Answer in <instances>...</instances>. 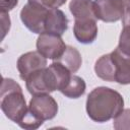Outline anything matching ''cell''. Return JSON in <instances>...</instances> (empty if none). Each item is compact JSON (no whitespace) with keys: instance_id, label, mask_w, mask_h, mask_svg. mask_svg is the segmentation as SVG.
<instances>
[{"instance_id":"44dd1931","label":"cell","mask_w":130,"mask_h":130,"mask_svg":"<svg viewBox=\"0 0 130 130\" xmlns=\"http://www.w3.org/2000/svg\"><path fill=\"white\" fill-rule=\"evenodd\" d=\"M1 20H2V32H3L2 38H4L6 32L10 28V18H9L8 13H2L1 12Z\"/></svg>"},{"instance_id":"30bf717a","label":"cell","mask_w":130,"mask_h":130,"mask_svg":"<svg viewBox=\"0 0 130 130\" xmlns=\"http://www.w3.org/2000/svg\"><path fill=\"white\" fill-rule=\"evenodd\" d=\"M110 54L115 64V81L120 84H130V56L118 47Z\"/></svg>"},{"instance_id":"5b68a950","label":"cell","mask_w":130,"mask_h":130,"mask_svg":"<svg viewBox=\"0 0 130 130\" xmlns=\"http://www.w3.org/2000/svg\"><path fill=\"white\" fill-rule=\"evenodd\" d=\"M28 111L42 121L55 118L58 113V104L49 93L32 95L28 104Z\"/></svg>"},{"instance_id":"277c9868","label":"cell","mask_w":130,"mask_h":130,"mask_svg":"<svg viewBox=\"0 0 130 130\" xmlns=\"http://www.w3.org/2000/svg\"><path fill=\"white\" fill-rule=\"evenodd\" d=\"M49 9L27 2L20 11V19L31 32L41 35L45 32V20Z\"/></svg>"},{"instance_id":"3957f363","label":"cell","mask_w":130,"mask_h":130,"mask_svg":"<svg viewBox=\"0 0 130 130\" xmlns=\"http://www.w3.org/2000/svg\"><path fill=\"white\" fill-rule=\"evenodd\" d=\"M0 108L9 120L17 124L28 111L21 86L11 78L2 80Z\"/></svg>"},{"instance_id":"e0dca14e","label":"cell","mask_w":130,"mask_h":130,"mask_svg":"<svg viewBox=\"0 0 130 130\" xmlns=\"http://www.w3.org/2000/svg\"><path fill=\"white\" fill-rule=\"evenodd\" d=\"M44 123V121L38 119L37 117H35L31 113H29V111H27V113L25 114V116L21 119L20 122H18V125L23 128V129H27V130H34V129H38L40 126H42Z\"/></svg>"},{"instance_id":"6da1fadb","label":"cell","mask_w":130,"mask_h":130,"mask_svg":"<svg viewBox=\"0 0 130 130\" xmlns=\"http://www.w3.org/2000/svg\"><path fill=\"white\" fill-rule=\"evenodd\" d=\"M85 108L88 117L92 121L104 123L114 119L123 110L124 100L117 90L99 86L88 93Z\"/></svg>"},{"instance_id":"ac0fdd59","label":"cell","mask_w":130,"mask_h":130,"mask_svg":"<svg viewBox=\"0 0 130 130\" xmlns=\"http://www.w3.org/2000/svg\"><path fill=\"white\" fill-rule=\"evenodd\" d=\"M118 48L125 54L130 56V25L123 26L120 34Z\"/></svg>"},{"instance_id":"52a82bcc","label":"cell","mask_w":130,"mask_h":130,"mask_svg":"<svg viewBox=\"0 0 130 130\" xmlns=\"http://www.w3.org/2000/svg\"><path fill=\"white\" fill-rule=\"evenodd\" d=\"M123 0H93V11L96 19L104 22H116L123 16Z\"/></svg>"},{"instance_id":"603a6c76","label":"cell","mask_w":130,"mask_h":130,"mask_svg":"<svg viewBox=\"0 0 130 130\" xmlns=\"http://www.w3.org/2000/svg\"><path fill=\"white\" fill-rule=\"evenodd\" d=\"M125 5H130V0H123Z\"/></svg>"},{"instance_id":"2e32d148","label":"cell","mask_w":130,"mask_h":130,"mask_svg":"<svg viewBox=\"0 0 130 130\" xmlns=\"http://www.w3.org/2000/svg\"><path fill=\"white\" fill-rule=\"evenodd\" d=\"M113 126L116 130H130V109H123L114 118Z\"/></svg>"},{"instance_id":"8fae6325","label":"cell","mask_w":130,"mask_h":130,"mask_svg":"<svg viewBox=\"0 0 130 130\" xmlns=\"http://www.w3.org/2000/svg\"><path fill=\"white\" fill-rule=\"evenodd\" d=\"M68 28V18L65 13L58 8L49 9L45 20V32L61 36Z\"/></svg>"},{"instance_id":"7402d4cb","label":"cell","mask_w":130,"mask_h":130,"mask_svg":"<svg viewBox=\"0 0 130 130\" xmlns=\"http://www.w3.org/2000/svg\"><path fill=\"white\" fill-rule=\"evenodd\" d=\"M122 23L123 26L130 25V5H125L124 13L122 16Z\"/></svg>"},{"instance_id":"9a60e30c","label":"cell","mask_w":130,"mask_h":130,"mask_svg":"<svg viewBox=\"0 0 130 130\" xmlns=\"http://www.w3.org/2000/svg\"><path fill=\"white\" fill-rule=\"evenodd\" d=\"M85 88L86 84L81 77L77 75H71L69 81L60 91L69 99H78L84 93Z\"/></svg>"},{"instance_id":"8992f818","label":"cell","mask_w":130,"mask_h":130,"mask_svg":"<svg viewBox=\"0 0 130 130\" xmlns=\"http://www.w3.org/2000/svg\"><path fill=\"white\" fill-rule=\"evenodd\" d=\"M66 45L61 36L43 32L37 40V51L47 59L58 60L66 49Z\"/></svg>"},{"instance_id":"ba28073f","label":"cell","mask_w":130,"mask_h":130,"mask_svg":"<svg viewBox=\"0 0 130 130\" xmlns=\"http://www.w3.org/2000/svg\"><path fill=\"white\" fill-rule=\"evenodd\" d=\"M17 70L22 80H26L34 72L47 67V58L41 55L38 51H31L22 54L17 60Z\"/></svg>"},{"instance_id":"7a4b0ae2","label":"cell","mask_w":130,"mask_h":130,"mask_svg":"<svg viewBox=\"0 0 130 130\" xmlns=\"http://www.w3.org/2000/svg\"><path fill=\"white\" fill-rule=\"evenodd\" d=\"M71 77V72L58 61L42 68L27 77L25 86L32 95L61 90Z\"/></svg>"},{"instance_id":"d6986e66","label":"cell","mask_w":130,"mask_h":130,"mask_svg":"<svg viewBox=\"0 0 130 130\" xmlns=\"http://www.w3.org/2000/svg\"><path fill=\"white\" fill-rule=\"evenodd\" d=\"M67 0H28L29 3L36 4L43 6L48 9H53V8H59L62 6Z\"/></svg>"},{"instance_id":"7c38bea8","label":"cell","mask_w":130,"mask_h":130,"mask_svg":"<svg viewBox=\"0 0 130 130\" xmlns=\"http://www.w3.org/2000/svg\"><path fill=\"white\" fill-rule=\"evenodd\" d=\"M94 72L101 79L105 81H115V64L111 54H106L100 57L94 64Z\"/></svg>"},{"instance_id":"5bb4252c","label":"cell","mask_w":130,"mask_h":130,"mask_svg":"<svg viewBox=\"0 0 130 130\" xmlns=\"http://www.w3.org/2000/svg\"><path fill=\"white\" fill-rule=\"evenodd\" d=\"M56 61L61 63L63 66H65L71 73L77 72L82 63L80 53L76 48L72 46H67L62 56Z\"/></svg>"},{"instance_id":"ffe728a7","label":"cell","mask_w":130,"mask_h":130,"mask_svg":"<svg viewBox=\"0 0 130 130\" xmlns=\"http://www.w3.org/2000/svg\"><path fill=\"white\" fill-rule=\"evenodd\" d=\"M18 3V0H1V12L2 13H8L11 9H13Z\"/></svg>"},{"instance_id":"9c48e42d","label":"cell","mask_w":130,"mask_h":130,"mask_svg":"<svg viewBox=\"0 0 130 130\" xmlns=\"http://www.w3.org/2000/svg\"><path fill=\"white\" fill-rule=\"evenodd\" d=\"M94 18L74 19L73 34L81 44H91L98 37V24Z\"/></svg>"},{"instance_id":"4fadbf2b","label":"cell","mask_w":130,"mask_h":130,"mask_svg":"<svg viewBox=\"0 0 130 130\" xmlns=\"http://www.w3.org/2000/svg\"><path fill=\"white\" fill-rule=\"evenodd\" d=\"M69 10L74 16V19H96L92 0H71L69 3Z\"/></svg>"}]
</instances>
